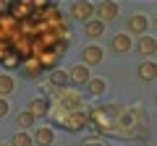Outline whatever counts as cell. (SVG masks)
<instances>
[{"instance_id": "5bb4252c", "label": "cell", "mask_w": 157, "mask_h": 146, "mask_svg": "<svg viewBox=\"0 0 157 146\" xmlns=\"http://www.w3.org/2000/svg\"><path fill=\"white\" fill-rule=\"evenodd\" d=\"M32 141L37 146H50L52 141H55V133H52V128H34Z\"/></svg>"}, {"instance_id": "7402d4cb", "label": "cell", "mask_w": 157, "mask_h": 146, "mask_svg": "<svg viewBox=\"0 0 157 146\" xmlns=\"http://www.w3.org/2000/svg\"><path fill=\"white\" fill-rule=\"evenodd\" d=\"M152 24H155V26H157V13H155V16H152Z\"/></svg>"}, {"instance_id": "30bf717a", "label": "cell", "mask_w": 157, "mask_h": 146, "mask_svg": "<svg viewBox=\"0 0 157 146\" xmlns=\"http://www.w3.org/2000/svg\"><path fill=\"white\" fill-rule=\"evenodd\" d=\"M42 71H45V68H42V63L34 60V57H29V60L21 63V76H24V78H29V81L39 78V76H42Z\"/></svg>"}, {"instance_id": "e0dca14e", "label": "cell", "mask_w": 157, "mask_h": 146, "mask_svg": "<svg viewBox=\"0 0 157 146\" xmlns=\"http://www.w3.org/2000/svg\"><path fill=\"white\" fill-rule=\"evenodd\" d=\"M105 89H107L105 78H89V84H86V91H89L92 97H100V94H105Z\"/></svg>"}, {"instance_id": "6da1fadb", "label": "cell", "mask_w": 157, "mask_h": 146, "mask_svg": "<svg viewBox=\"0 0 157 146\" xmlns=\"http://www.w3.org/2000/svg\"><path fill=\"white\" fill-rule=\"evenodd\" d=\"M52 107L66 110V112H76V110L84 107V99H81V94H78L76 89L66 86V89H58L55 91V104H52Z\"/></svg>"}, {"instance_id": "2e32d148", "label": "cell", "mask_w": 157, "mask_h": 146, "mask_svg": "<svg viewBox=\"0 0 157 146\" xmlns=\"http://www.w3.org/2000/svg\"><path fill=\"white\" fill-rule=\"evenodd\" d=\"M16 89V84H13V78L8 76V73H0V99H6L11 91Z\"/></svg>"}, {"instance_id": "3957f363", "label": "cell", "mask_w": 157, "mask_h": 146, "mask_svg": "<svg viewBox=\"0 0 157 146\" xmlns=\"http://www.w3.org/2000/svg\"><path fill=\"white\" fill-rule=\"evenodd\" d=\"M118 13H121L118 3H97V5H94V18H97V21H102L105 26L110 21H115Z\"/></svg>"}, {"instance_id": "cb8c5ba5", "label": "cell", "mask_w": 157, "mask_h": 146, "mask_svg": "<svg viewBox=\"0 0 157 146\" xmlns=\"http://www.w3.org/2000/svg\"><path fill=\"white\" fill-rule=\"evenodd\" d=\"M0 146H6V144H0ZM8 146H11V144H8Z\"/></svg>"}, {"instance_id": "8992f818", "label": "cell", "mask_w": 157, "mask_h": 146, "mask_svg": "<svg viewBox=\"0 0 157 146\" xmlns=\"http://www.w3.org/2000/svg\"><path fill=\"white\" fill-rule=\"evenodd\" d=\"M147 26H149V21H147L144 13H131L128 21H126L128 34H139V37H144V34H147Z\"/></svg>"}, {"instance_id": "44dd1931", "label": "cell", "mask_w": 157, "mask_h": 146, "mask_svg": "<svg viewBox=\"0 0 157 146\" xmlns=\"http://www.w3.org/2000/svg\"><path fill=\"white\" fill-rule=\"evenodd\" d=\"M6 115H8V102L0 99V118H6Z\"/></svg>"}, {"instance_id": "7a4b0ae2", "label": "cell", "mask_w": 157, "mask_h": 146, "mask_svg": "<svg viewBox=\"0 0 157 146\" xmlns=\"http://www.w3.org/2000/svg\"><path fill=\"white\" fill-rule=\"evenodd\" d=\"M8 13L16 21H29L34 16V0H13V3H8Z\"/></svg>"}, {"instance_id": "7c38bea8", "label": "cell", "mask_w": 157, "mask_h": 146, "mask_svg": "<svg viewBox=\"0 0 157 146\" xmlns=\"http://www.w3.org/2000/svg\"><path fill=\"white\" fill-rule=\"evenodd\" d=\"M89 68L86 65H73L71 68V73H68V81L71 84H76V86H84V84H89Z\"/></svg>"}, {"instance_id": "4fadbf2b", "label": "cell", "mask_w": 157, "mask_h": 146, "mask_svg": "<svg viewBox=\"0 0 157 146\" xmlns=\"http://www.w3.org/2000/svg\"><path fill=\"white\" fill-rule=\"evenodd\" d=\"M47 84H50L52 89L58 91V89H66L71 81H68V73H66V71H60V68H52V71H50V78H47Z\"/></svg>"}, {"instance_id": "8fae6325", "label": "cell", "mask_w": 157, "mask_h": 146, "mask_svg": "<svg viewBox=\"0 0 157 146\" xmlns=\"http://www.w3.org/2000/svg\"><path fill=\"white\" fill-rule=\"evenodd\" d=\"M136 76H139L141 81H155L157 78V63H152V60H141L139 63V68H136Z\"/></svg>"}, {"instance_id": "d6986e66", "label": "cell", "mask_w": 157, "mask_h": 146, "mask_svg": "<svg viewBox=\"0 0 157 146\" xmlns=\"http://www.w3.org/2000/svg\"><path fill=\"white\" fill-rule=\"evenodd\" d=\"M34 141H32V136L29 133H24V130H18V133H13V138H11V146H32Z\"/></svg>"}, {"instance_id": "ffe728a7", "label": "cell", "mask_w": 157, "mask_h": 146, "mask_svg": "<svg viewBox=\"0 0 157 146\" xmlns=\"http://www.w3.org/2000/svg\"><path fill=\"white\" fill-rule=\"evenodd\" d=\"M21 63H24V60H21V57H18L13 50L8 52L6 57H3V65H6V68H21Z\"/></svg>"}, {"instance_id": "5b68a950", "label": "cell", "mask_w": 157, "mask_h": 146, "mask_svg": "<svg viewBox=\"0 0 157 146\" xmlns=\"http://www.w3.org/2000/svg\"><path fill=\"white\" fill-rule=\"evenodd\" d=\"M105 60V52H102V47L97 45H84V50H81V65H100V63Z\"/></svg>"}, {"instance_id": "277c9868", "label": "cell", "mask_w": 157, "mask_h": 146, "mask_svg": "<svg viewBox=\"0 0 157 146\" xmlns=\"http://www.w3.org/2000/svg\"><path fill=\"white\" fill-rule=\"evenodd\" d=\"M71 18L78 24H86L94 18V5L92 3H84V0H78V3H73L71 5Z\"/></svg>"}, {"instance_id": "52a82bcc", "label": "cell", "mask_w": 157, "mask_h": 146, "mask_svg": "<svg viewBox=\"0 0 157 146\" xmlns=\"http://www.w3.org/2000/svg\"><path fill=\"white\" fill-rule=\"evenodd\" d=\"M131 47H134V42H131V37H128L126 31L115 34V37L110 39V50L118 52V55H126V52H131Z\"/></svg>"}, {"instance_id": "9c48e42d", "label": "cell", "mask_w": 157, "mask_h": 146, "mask_svg": "<svg viewBox=\"0 0 157 146\" xmlns=\"http://www.w3.org/2000/svg\"><path fill=\"white\" fill-rule=\"evenodd\" d=\"M50 107H52V102L47 99V97H37V99L29 102L26 110L34 115V118H45V115H50Z\"/></svg>"}, {"instance_id": "9a60e30c", "label": "cell", "mask_w": 157, "mask_h": 146, "mask_svg": "<svg viewBox=\"0 0 157 146\" xmlns=\"http://www.w3.org/2000/svg\"><path fill=\"white\" fill-rule=\"evenodd\" d=\"M105 29H107V26H105L102 21H97V18H92V21L84 24V34L89 37V39H100L102 34H105Z\"/></svg>"}, {"instance_id": "ba28073f", "label": "cell", "mask_w": 157, "mask_h": 146, "mask_svg": "<svg viewBox=\"0 0 157 146\" xmlns=\"http://www.w3.org/2000/svg\"><path fill=\"white\" fill-rule=\"evenodd\" d=\"M136 52H139L144 60L149 55H157V39H155V37H149V34L139 37V42H136Z\"/></svg>"}, {"instance_id": "603a6c76", "label": "cell", "mask_w": 157, "mask_h": 146, "mask_svg": "<svg viewBox=\"0 0 157 146\" xmlns=\"http://www.w3.org/2000/svg\"><path fill=\"white\" fill-rule=\"evenodd\" d=\"M155 104H157V94H155Z\"/></svg>"}, {"instance_id": "ac0fdd59", "label": "cell", "mask_w": 157, "mask_h": 146, "mask_svg": "<svg viewBox=\"0 0 157 146\" xmlns=\"http://www.w3.org/2000/svg\"><path fill=\"white\" fill-rule=\"evenodd\" d=\"M34 120H37V118H34V115L32 112H29V110H21V112H18L16 115V125H18V128H32V125H34Z\"/></svg>"}]
</instances>
